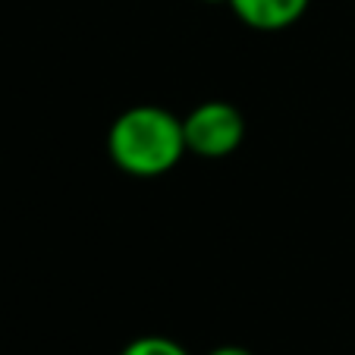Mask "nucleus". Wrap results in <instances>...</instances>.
<instances>
[{
	"label": "nucleus",
	"mask_w": 355,
	"mask_h": 355,
	"mask_svg": "<svg viewBox=\"0 0 355 355\" xmlns=\"http://www.w3.org/2000/svg\"><path fill=\"white\" fill-rule=\"evenodd\" d=\"M107 151L110 161L129 176L155 180L170 173L186 155L182 116L157 104H135L114 120Z\"/></svg>",
	"instance_id": "nucleus-1"
},
{
	"label": "nucleus",
	"mask_w": 355,
	"mask_h": 355,
	"mask_svg": "<svg viewBox=\"0 0 355 355\" xmlns=\"http://www.w3.org/2000/svg\"><path fill=\"white\" fill-rule=\"evenodd\" d=\"M186 151L208 161L230 157L245 139V120L230 101H205L182 116Z\"/></svg>",
	"instance_id": "nucleus-2"
},
{
	"label": "nucleus",
	"mask_w": 355,
	"mask_h": 355,
	"mask_svg": "<svg viewBox=\"0 0 355 355\" xmlns=\"http://www.w3.org/2000/svg\"><path fill=\"white\" fill-rule=\"evenodd\" d=\"M311 0H230L236 19L255 32H283L305 16Z\"/></svg>",
	"instance_id": "nucleus-3"
},
{
	"label": "nucleus",
	"mask_w": 355,
	"mask_h": 355,
	"mask_svg": "<svg viewBox=\"0 0 355 355\" xmlns=\"http://www.w3.org/2000/svg\"><path fill=\"white\" fill-rule=\"evenodd\" d=\"M120 355H189V349L182 343L170 340V336L148 334V336H135L132 343H126Z\"/></svg>",
	"instance_id": "nucleus-4"
},
{
	"label": "nucleus",
	"mask_w": 355,
	"mask_h": 355,
	"mask_svg": "<svg viewBox=\"0 0 355 355\" xmlns=\"http://www.w3.org/2000/svg\"><path fill=\"white\" fill-rule=\"evenodd\" d=\"M208 355H255V352L245 346H217V349H211Z\"/></svg>",
	"instance_id": "nucleus-5"
},
{
	"label": "nucleus",
	"mask_w": 355,
	"mask_h": 355,
	"mask_svg": "<svg viewBox=\"0 0 355 355\" xmlns=\"http://www.w3.org/2000/svg\"><path fill=\"white\" fill-rule=\"evenodd\" d=\"M205 3H230V0H205Z\"/></svg>",
	"instance_id": "nucleus-6"
}]
</instances>
